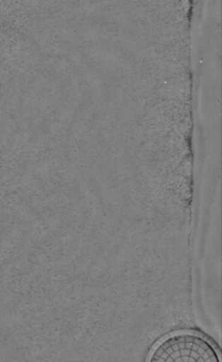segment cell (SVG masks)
<instances>
[{"label": "cell", "instance_id": "1", "mask_svg": "<svg viewBox=\"0 0 222 362\" xmlns=\"http://www.w3.org/2000/svg\"><path fill=\"white\" fill-rule=\"evenodd\" d=\"M146 362H221L211 340L194 332L164 337L150 351Z\"/></svg>", "mask_w": 222, "mask_h": 362}]
</instances>
